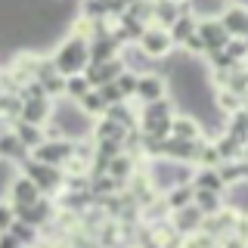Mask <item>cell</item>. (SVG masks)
Here are the masks:
<instances>
[{"label":"cell","mask_w":248,"mask_h":248,"mask_svg":"<svg viewBox=\"0 0 248 248\" xmlns=\"http://www.w3.org/2000/svg\"><path fill=\"white\" fill-rule=\"evenodd\" d=\"M50 62H53V68H56L62 78L81 75L84 68H87V62H90V56H87V41L68 31V34L59 41V46L50 53Z\"/></svg>","instance_id":"6da1fadb"},{"label":"cell","mask_w":248,"mask_h":248,"mask_svg":"<svg viewBox=\"0 0 248 248\" xmlns=\"http://www.w3.org/2000/svg\"><path fill=\"white\" fill-rule=\"evenodd\" d=\"M19 174H25L31 183L41 189V196L44 199H50V196H59V189H62V168H50V165H41V161H31L25 158L22 161V170Z\"/></svg>","instance_id":"7a4b0ae2"},{"label":"cell","mask_w":248,"mask_h":248,"mask_svg":"<svg viewBox=\"0 0 248 248\" xmlns=\"http://www.w3.org/2000/svg\"><path fill=\"white\" fill-rule=\"evenodd\" d=\"M137 46H140V53H143L146 59H152V62H161V59H168L170 53H174V44H170L168 31L155 28V25H146V31L140 34Z\"/></svg>","instance_id":"3957f363"},{"label":"cell","mask_w":248,"mask_h":248,"mask_svg":"<svg viewBox=\"0 0 248 248\" xmlns=\"http://www.w3.org/2000/svg\"><path fill=\"white\" fill-rule=\"evenodd\" d=\"M72 149H75L72 140H44L41 146H34V149L28 152V158L41 161V165H50V168H62L72 158Z\"/></svg>","instance_id":"277c9868"},{"label":"cell","mask_w":248,"mask_h":248,"mask_svg":"<svg viewBox=\"0 0 248 248\" xmlns=\"http://www.w3.org/2000/svg\"><path fill=\"white\" fill-rule=\"evenodd\" d=\"M168 96V78L161 72H146L137 78V90H134V99L140 106H149L155 99H165Z\"/></svg>","instance_id":"5b68a950"},{"label":"cell","mask_w":248,"mask_h":248,"mask_svg":"<svg viewBox=\"0 0 248 248\" xmlns=\"http://www.w3.org/2000/svg\"><path fill=\"white\" fill-rule=\"evenodd\" d=\"M6 192H10V205H19V208H31L34 202L44 199L41 189H37L25 174H16L13 180H10V186H6Z\"/></svg>","instance_id":"8992f818"},{"label":"cell","mask_w":248,"mask_h":248,"mask_svg":"<svg viewBox=\"0 0 248 248\" xmlns=\"http://www.w3.org/2000/svg\"><path fill=\"white\" fill-rule=\"evenodd\" d=\"M202 220H205V217L196 211V205H186V208H180V211H170V214H168L170 230H174L180 239L192 236V232H199V230H202Z\"/></svg>","instance_id":"52a82bcc"},{"label":"cell","mask_w":248,"mask_h":248,"mask_svg":"<svg viewBox=\"0 0 248 248\" xmlns=\"http://www.w3.org/2000/svg\"><path fill=\"white\" fill-rule=\"evenodd\" d=\"M220 28L227 31V37H245L248 34V10L245 6H236V3H227L223 13L217 16Z\"/></svg>","instance_id":"ba28073f"},{"label":"cell","mask_w":248,"mask_h":248,"mask_svg":"<svg viewBox=\"0 0 248 248\" xmlns=\"http://www.w3.org/2000/svg\"><path fill=\"white\" fill-rule=\"evenodd\" d=\"M196 34L202 37V44H205V56L208 53H217V50H223L227 46V31L220 28V22L217 19H199L196 22Z\"/></svg>","instance_id":"9c48e42d"},{"label":"cell","mask_w":248,"mask_h":248,"mask_svg":"<svg viewBox=\"0 0 248 248\" xmlns=\"http://www.w3.org/2000/svg\"><path fill=\"white\" fill-rule=\"evenodd\" d=\"M137 168H140V158H137V155H127V152H121V155H115V158L106 165V174L112 177L115 183L127 186V180L137 174Z\"/></svg>","instance_id":"30bf717a"},{"label":"cell","mask_w":248,"mask_h":248,"mask_svg":"<svg viewBox=\"0 0 248 248\" xmlns=\"http://www.w3.org/2000/svg\"><path fill=\"white\" fill-rule=\"evenodd\" d=\"M50 115H53V99H22V112H19L22 121L44 127L50 121Z\"/></svg>","instance_id":"8fae6325"},{"label":"cell","mask_w":248,"mask_h":248,"mask_svg":"<svg viewBox=\"0 0 248 248\" xmlns=\"http://www.w3.org/2000/svg\"><path fill=\"white\" fill-rule=\"evenodd\" d=\"M170 137L186 140V143H199L202 140V124L196 115H174L170 118Z\"/></svg>","instance_id":"7c38bea8"},{"label":"cell","mask_w":248,"mask_h":248,"mask_svg":"<svg viewBox=\"0 0 248 248\" xmlns=\"http://www.w3.org/2000/svg\"><path fill=\"white\" fill-rule=\"evenodd\" d=\"M25 158H28V149L19 143V137H16L13 130L3 127V130H0V161H6V165H10V161L22 165Z\"/></svg>","instance_id":"4fadbf2b"},{"label":"cell","mask_w":248,"mask_h":248,"mask_svg":"<svg viewBox=\"0 0 248 248\" xmlns=\"http://www.w3.org/2000/svg\"><path fill=\"white\" fill-rule=\"evenodd\" d=\"M211 143H214V152H217V158H220V161H245V143L227 137L223 130L211 140Z\"/></svg>","instance_id":"5bb4252c"},{"label":"cell","mask_w":248,"mask_h":248,"mask_svg":"<svg viewBox=\"0 0 248 248\" xmlns=\"http://www.w3.org/2000/svg\"><path fill=\"white\" fill-rule=\"evenodd\" d=\"M13 124V134L19 137V143L25 146V149L31 152L34 146H41L44 143V127H37V124H28V121H22V118H16V121H10Z\"/></svg>","instance_id":"9a60e30c"},{"label":"cell","mask_w":248,"mask_h":248,"mask_svg":"<svg viewBox=\"0 0 248 248\" xmlns=\"http://www.w3.org/2000/svg\"><path fill=\"white\" fill-rule=\"evenodd\" d=\"M189 186H192V189L214 192V196H223V183H220V177H217L214 168H196V170H192Z\"/></svg>","instance_id":"2e32d148"},{"label":"cell","mask_w":248,"mask_h":248,"mask_svg":"<svg viewBox=\"0 0 248 248\" xmlns=\"http://www.w3.org/2000/svg\"><path fill=\"white\" fill-rule=\"evenodd\" d=\"M214 170H217V177H220L223 189H227V186H236V183H245V180H248V165H245V161H220Z\"/></svg>","instance_id":"e0dca14e"},{"label":"cell","mask_w":248,"mask_h":248,"mask_svg":"<svg viewBox=\"0 0 248 248\" xmlns=\"http://www.w3.org/2000/svg\"><path fill=\"white\" fill-rule=\"evenodd\" d=\"M196 22L199 19H196V16H189V13H180V16H177V22L168 28V37H170V44H174V50H177V46H183V41L192 34V31H196Z\"/></svg>","instance_id":"ac0fdd59"},{"label":"cell","mask_w":248,"mask_h":248,"mask_svg":"<svg viewBox=\"0 0 248 248\" xmlns=\"http://www.w3.org/2000/svg\"><path fill=\"white\" fill-rule=\"evenodd\" d=\"M223 134L239 140V143H248V115L245 108H239V112H232L223 118Z\"/></svg>","instance_id":"d6986e66"},{"label":"cell","mask_w":248,"mask_h":248,"mask_svg":"<svg viewBox=\"0 0 248 248\" xmlns=\"http://www.w3.org/2000/svg\"><path fill=\"white\" fill-rule=\"evenodd\" d=\"M174 103L165 96V99H155V103H149V106H140V112H137V121H143V118H161V121H170L174 118Z\"/></svg>","instance_id":"ffe728a7"},{"label":"cell","mask_w":248,"mask_h":248,"mask_svg":"<svg viewBox=\"0 0 248 248\" xmlns=\"http://www.w3.org/2000/svg\"><path fill=\"white\" fill-rule=\"evenodd\" d=\"M192 205H196V211H199L202 217H211V214H217V211H223L220 196L205 192V189H192Z\"/></svg>","instance_id":"44dd1931"},{"label":"cell","mask_w":248,"mask_h":248,"mask_svg":"<svg viewBox=\"0 0 248 248\" xmlns=\"http://www.w3.org/2000/svg\"><path fill=\"white\" fill-rule=\"evenodd\" d=\"M161 202H165L168 214L170 211H180V208L192 205V186L189 183H186V186H174V189H168L165 196H161Z\"/></svg>","instance_id":"7402d4cb"},{"label":"cell","mask_w":248,"mask_h":248,"mask_svg":"<svg viewBox=\"0 0 248 248\" xmlns=\"http://www.w3.org/2000/svg\"><path fill=\"white\" fill-rule=\"evenodd\" d=\"M214 96H217V99H214V112L223 115V118H227V115H232V112H239V108H245V99L236 96V93H230V90H217Z\"/></svg>","instance_id":"603a6c76"},{"label":"cell","mask_w":248,"mask_h":248,"mask_svg":"<svg viewBox=\"0 0 248 248\" xmlns=\"http://www.w3.org/2000/svg\"><path fill=\"white\" fill-rule=\"evenodd\" d=\"M6 232H10V236H13L22 248H34L37 242H41V232H37L34 227H28V223H19V220H13V227L6 230Z\"/></svg>","instance_id":"cb8c5ba5"},{"label":"cell","mask_w":248,"mask_h":248,"mask_svg":"<svg viewBox=\"0 0 248 248\" xmlns=\"http://www.w3.org/2000/svg\"><path fill=\"white\" fill-rule=\"evenodd\" d=\"M87 90H90V84H87V78H84V75H68L65 78V87H62V99L78 103Z\"/></svg>","instance_id":"d4e9b609"},{"label":"cell","mask_w":248,"mask_h":248,"mask_svg":"<svg viewBox=\"0 0 248 248\" xmlns=\"http://www.w3.org/2000/svg\"><path fill=\"white\" fill-rule=\"evenodd\" d=\"M78 108H81V112L84 115H87V118L93 121V118H103V112H106V106H103V99H99L96 96V90H87V93H84V96L81 99H78V103H75Z\"/></svg>","instance_id":"484cf974"},{"label":"cell","mask_w":248,"mask_h":248,"mask_svg":"<svg viewBox=\"0 0 248 248\" xmlns=\"http://www.w3.org/2000/svg\"><path fill=\"white\" fill-rule=\"evenodd\" d=\"M137 78H140V75H134V72H121L118 78H115V87L121 90V96L127 99V103L134 99V90H137Z\"/></svg>","instance_id":"4316f807"},{"label":"cell","mask_w":248,"mask_h":248,"mask_svg":"<svg viewBox=\"0 0 248 248\" xmlns=\"http://www.w3.org/2000/svg\"><path fill=\"white\" fill-rule=\"evenodd\" d=\"M223 53H227L232 62H245V56H248V44H245V37H230L227 46H223Z\"/></svg>","instance_id":"83f0119b"},{"label":"cell","mask_w":248,"mask_h":248,"mask_svg":"<svg viewBox=\"0 0 248 248\" xmlns=\"http://www.w3.org/2000/svg\"><path fill=\"white\" fill-rule=\"evenodd\" d=\"M96 96L103 99L106 108H108V106H118V103H127V99L121 96V90L115 87V81H112V84H103V87H96Z\"/></svg>","instance_id":"f1b7e54d"},{"label":"cell","mask_w":248,"mask_h":248,"mask_svg":"<svg viewBox=\"0 0 248 248\" xmlns=\"http://www.w3.org/2000/svg\"><path fill=\"white\" fill-rule=\"evenodd\" d=\"M13 220H16V217H13V205H10L6 199H0V232L10 230V227H13Z\"/></svg>","instance_id":"f546056e"},{"label":"cell","mask_w":248,"mask_h":248,"mask_svg":"<svg viewBox=\"0 0 248 248\" xmlns=\"http://www.w3.org/2000/svg\"><path fill=\"white\" fill-rule=\"evenodd\" d=\"M0 248H22V245L16 242V239L10 236V232H0Z\"/></svg>","instance_id":"4dcf8cb0"},{"label":"cell","mask_w":248,"mask_h":248,"mask_svg":"<svg viewBox=\"0 0 248 248\" xmlns=\"http://www.w3.org/2000/svg\"><path fill=\"white\" fill-rule=\"evenodd\" d=\"M168 3H183V0H168Z\"/></svg>","instance_id":"1f68e13d"}]
</instances>
